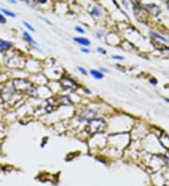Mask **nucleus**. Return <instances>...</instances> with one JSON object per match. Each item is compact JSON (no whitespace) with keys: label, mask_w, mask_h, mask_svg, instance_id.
<instances>
[{"label":"nucleus","mask_w":169,"mask_h":186,"mask_svg":"<svg viewBox=\"0 0 169 186\" xmlns=\"http://www.w3.org/2000/svg\"><path fill=\"white\" fill-rule=\"evenodd\" d=\"M99 117V110L93 106H84V108L78 109L74 113V119L78 123L87 124L89 120Z\"/></svg>","instance_id":"obj_1"},{"label":"nucleus","mask_w":169,"mask_h":186,"mask_svg":"<svg viewBox=\"0 0 169 186\" xmlns=\"http://www.w3.org/2000/svg\"><path fill=\"white\" fill-rule=\"evenodd\" d=\"M107 128V121L102 117H95L91 120H89L86 125V132L88 133L89 135L102 133V132H106Z\"/></svg>","instance_id":"obj_2"},{"label":"nucleus","mask_w":169,"mask_h":186,"mask_svg":"<svg viewBox=\"0 0 169 186\" xmlns=\"http://www.w3.org/2000/svg\"><path fill=\"white\" fill-rule=\"evenodd\" d=\"M58 82L61 86V94H66V92H68V94L71 92V93H73L75 90H78V88H79V85L76 81H75L73 77H71L67 74L63 73L62 76H61Z\"/></svg>","instance_id":"obj_3"},{"label":"nucleus","mask_w":169,"mask_h":186,"mask_svg":"<svg viewBox=\"0 0 169 186\" xmlns=\"http://www.w3.org/2000/svg\"><path fill=\"white\" fill-rule=\"evenodd\" d=\"M12 86L14 89L18 92L22 93H27V91L33 87V83L32 81L26 79V78H16L12 81Z\"/></svg>","instance_id":"obj_4"},{"label":"nucleus","mask_w":169,"mask_h":186,"mask_svg":"<svg viewBox=\"0 0 169 186\" xmlns=\"http://www.w3.org/2000/svg\"><path fill=\"white\" fill-rule=\"evenodd\" d=\"M73 41L80 45L81 47H89L91 45V41L88 38L84 37V36H74L73 38Z\"/></svg>","instance_id":"obj_5"},{"label":"nucleus","mask_w":169,"mask_h":186,"mask_svg":"<svg viewBox=\"0 0 169 186\" xmlns=\"http://www.w3.org/2000/svg\"><path fill=\"white\" fill-rule=\"evenodd\" d=\"M158 138H159V143L161 146L169 151V135L165 132L162 131L160 134L158 135Z\"/></svg>","instance_id":"obj_6"},{"label":"nucleus","mask_w":169,"mask_h":186,"mask_svg":"<svg viewBox=\"0 0 169 186\" xmlns=\"http://www.w3.org/2000/svg\"><path fill=\"white\" fill-rule=\"evenodd\" d=\"M89 75L95 80H102L104 78V73H102L99 69H90L88 70Z\"/></svg>","instance_id":"obj_7"},{"label":"nucleus","mask_w":169,"mask_h":186,"mask_svg":"<svg viewBox=\"0 0 169 186\" xmlns=\"http://www.w3.org/2000/svg\"><path fill=\"white\" fill-rule=\"evenodd\" d=\"M145 9L147 10V12H149L153 16H157L160 13V9L158 8V6L154 4H147L145 5Z\"/></svg>","instance_id":"obj_8"},{"label":"nucleus","mask_w":169,"mask_h":186,"mask_svg":"<svg viewBox=\"0 0 169 186\" xmlns=\"http://www.w3.org/2000/svg\"><path fill=\"white\" fill-rule=\"evenodd\" d=\"M23 37L24 39V41H26L27 43H29L32 47H34V46H38V42L34 40L33 37H32V36L28 33L27 31H24L23 32Z\"/></svg>","instance_id":"obj_9"},{"label":"nucleus","mask_w":169,"mask_h":186,"mask_svg":"<svg viewBox=\"0 0 169 186\" xmlns=\"http://www.w3.org/2000/svg\"><path fill=\"white\" fill-rule=\"evenodd\" d=\"M150 35H151V37L154 39V41H160L162 43H169V41L168 39H166L164 37V36L161 35L159 33H157V32H150Z\"/></svg>","instance_id":"obj_10"},{"label":"nucleus","mask_w":169,"mask_h":186,"mask_svg":"<svg viewBox=\"0 0 169 186\" xmlns=\"http://www.w3.org/2000/svg\"><path fill=\"white\" fill-rule=\"evenodd\" d=\"M12 47V43L9 41L5 40H0V53L9 51V50Z\"/></svg>","instance_id":"obj_11"},{"label":"nucleus","mask_w":169,"mask_h":186,"mask_svg":"<svg viewBox=\"0 0 169 186\" xmlns=\"http://www.w3.org/2000/svg\"><path fill=\"white\" fill-rule=\"evenodd\" d=\"M90 12H91V15L93 17H96V18H99V17H100V15H102L100 9L99 8V7H97V6H93L92 7Z\"/></svg>","instance_id":"obj_12"},{"label":"nucleus","mask_w":169,"mask_h":186,"mask_svg":"<svg viewBox=\"0 0 169 186\" xmlns=\"http://www.w3.org/2000/svg\"><path fill=\"white\" fill-rule=\"evenodd\" d=\"M106 36H107V33L104 30H99L98 32L96 33V37L97 39H99L100 41L102 40H105L106 39Z\"/></svg>","instance_id":"obj_13"},{"label":"nucleus","mask_w":169,"mask_h":186,"mask_svg":"<svg viewBox=\"0 0 169 186\" xmlns=\"http://www.w3.org/2000/svg\"><path fill=\"white\" fill-rule=\"evenodd\" d=\"M77 71L82 74V75H88L89 74L88 70L84 66H77Z\"/></svg>","instance_id":"obj_14"},{"label":"nucleus","mask_w":169,"mask_h":186,"mask_svg":"<svg viewBox=\"0 0 169 186\" xmlns=\"http://www.w3.org/2000/svg\"><path fill=\"white\" fill-rule=\"evenodd\" d=\"M21 1H23L24 3H26V4L30 7V8H36V5H37V3H36V0H21Z\"/></svg>","instance_id":"obj_15"},{"label":"nucleus","mask_w":169,"mask_h":186,"mask_svg":"<svg viewBox=\"0 0 169 186\" xmlns=\"http://www.w3.org/2000/svg\"><path fill=\"white\" fill-rule=\"evenodd\" d=\"M1 12L5 14V15L7 16H10V17H12V18H15L16 17V14L15 13H13L10 10H6V9H1Z\"/></svg>","instance_id":"obj_16"},{"label":"nucleus","mask_w":169,"mask_h":186,"mask_svg":"<svg viewBox=\"0 0 169 186\" xmlns=\"http://www.w3.org/2000/svg\"><path fill=\"white\" fill-rule=\"evenodd\" d=\"M74 31L76 32V33H78V34H81V35H84V34H86V30H85L83 27L79 26H75V27H74Z\"/></svg>","instance_id":"obj_17"},{"label":"nucleus","mask_w":169,"mask_h":186,"mask_svg":"<svg viewBox=\"0 0 169 186\" xmlns=\"http://www.w3.org/2000/svg\"><path fill=\"white\" fill-rule=\"evenodd\" d=\"M111 58L116 60V61H123L124 56H122L120 55H112V56H111Z\"/></svg>","instance_id":"obj_18"},{"label":"nucleus","mask_w":169,"mask_h":186,"mask_svg":"<svg viewBox=\"0 0 169 186\" xmlns=\"http://www.w3.org/2000/svg\"><path fill=\"white\" fill-rule=\"evenodd\" d=\"M23 24H24V26H26V27L27 29L29 30V31H31V32H35V31H36V30H35V28H34L33 26H31V24H30L29 23H28V22H26V21H24V22H23Z\"/></svg>","instance_id":"obj_19"},{"label":"nucleus","mask_w":169,"mask_h":186,"mask_svg":"<svg viewBox=\"0 0 169 186\" xmlns=\"http://www.w3.org/2000/svg\"><path fill=\"white\" fill-rule=\"evenodd\" d=\"M96 51H97V53H99L100 55H102V56L107 55V50L102 48V47H97L96 48Z\"/></svg>","instance_id":"obj_20"},{"label":"nucleus","mask_w":169,"mask_h":186,"mask_svg":"<svg viewBox=\"0 0 169 186\" xmlns=\"http://www.w3.org/2000/svg\"><path fill=\"white\" fill-rule=\"evenodd\" d=\"M80 52L83 54H86V55H88V54L91 53V50L88 47H81L80 48Z\"/></svg>","instance_id":"obj_21"},{"label":"nucleus","mask_w":169,"mask_h":186,"mask_svg":"<svg viewBox=\"0 0 169 186\" xmlns=\"http://www.w3.org/2000/svg\"><path fill=\"white\" fill-rule=\"evenodd\" d=\"M98 69H99V70H100V71H102V73H104V74H105V73H108V69H107V68H105V67H102V66H100V67L98 68Z\"/></svg>","instance_id":"obj_22"},{"label":"nucleus","mask_w":169,"mask_h":186,"mask_svg":"<svg viewBox=\"0 0 169 186\" xmlns=\"http://www.w3.org/2000/svg\"><path fill=\"white\" fill-rule=\"evenodd\" d=\"M83 88V90H84L85 94H87V95H91L92 91L90 90V89H88V88Z\"/></svg>","instance_id":"obj_23"},{"label":"nucleus","mask_w":169,"mask_h":186,"mask_svg":"<svg viewBox=\"0 0 169 186\" xmlns=\"http://www.w3.org/2000/svg\"><path fill=\"white\" fill-rule=\"evenodd\" d=\"M6 18L4 15H2L1 13H0V24H6Z\"/></svg>","instance_id":"obj_24"},{"label":"nucleus","mask_w":169,"mask_h":186,"mask_svg":"<svg viewBox=\"0 0 169 186\" xmlns=\"http://www.w3.org/2000/svg\"><path fill=\"white\" fill-rule=\"evenodd\" d=\"M41 20H43V21H44V22H45L46 24H49V26H52V24H52V22H51V21H49L48 19H45L44 17H41Z\"/></svg>","instance_id":"obj_25"},{"label":"nucleus","mask_w":169,"mask_h":186,"mask_svg":"<svg viewBox=\"0 0 169 186\" xmlns=\"http://www.w3.org/2000/svg\"><path fill=\"white\" fill-rule=\"evenodd\" d=\"M47 1H48V0H37V2L39 3V4H45Z\"/></svg>","instance_id":"obj_26"},{"label":"nucleus","mask_w":169,"mask_h":186,"mask_svg":"<svg viewBox=\"0 0 169 186\" xmlns=\"http://www.w3.org/2000/svg\"><path fill=\"white\" fill-rule=\"evenodd\" d=\"M150 83H152L153 85H157V80L152 78V79H150Z\"/></svg>","instance_id":"obj_27"},{"label":"nucleus","mask_w":169,"mask_h":186,"mask_svg":"<svg viewBox=\"0 0 169 186\" xmlns=\"http://www.w3.org/2000/svg\"><path fill=\"white\" fill-rule=\"evenodd\" d=\"M164 101L169 103V98H164Z\"/></svg>","instance_id":"obj_28"},{"label":"nucleus","mask_w":169,"mask_h":186,"mask_svg":"<svg viewBox=\"0 0 169 186\" xmlns=\"http://www.w3.org/2000/svg\"><path fill=\"white\" fill-rule=\"evenodd\" d=\"M166 7H167V9H168V10H169V0L166 2Z\"/></svg>","instance_id":"obj_29"},{"label":"nucleus","mask_w":169,"mask_h":186,"mask_svg":"<svg viewBox=\"0 0 169 186\" xmlns=\"http://www.w3.org/2000/svg\"><path fill=\"white\" fill-rule=\"evenodd\" d=\"M93 1H98V0H93Z\"/></svg>","instance_id":"obj_30"}]
</instances>
